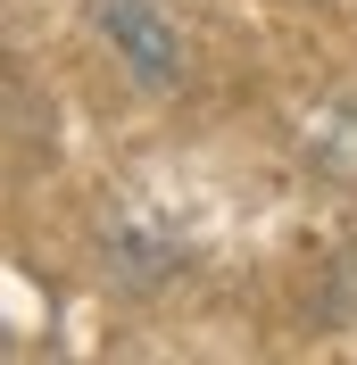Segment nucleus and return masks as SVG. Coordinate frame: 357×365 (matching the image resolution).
<instances>
[{"label": "nucleus", "instance_id": "1", "mask_svg": "<svg viewBox=\"0 0 357 365\" xmlns=\"http://www.w3.org/2000/svg\"><path fill=\"white\" fill-rule=\"evenodd\" d=\"M100 34L125 50V67L141 83H175V34L158 25L150 0H100Z\"/></svg>", "mask_w": 357, "mask_h": 365}]
</instances>
